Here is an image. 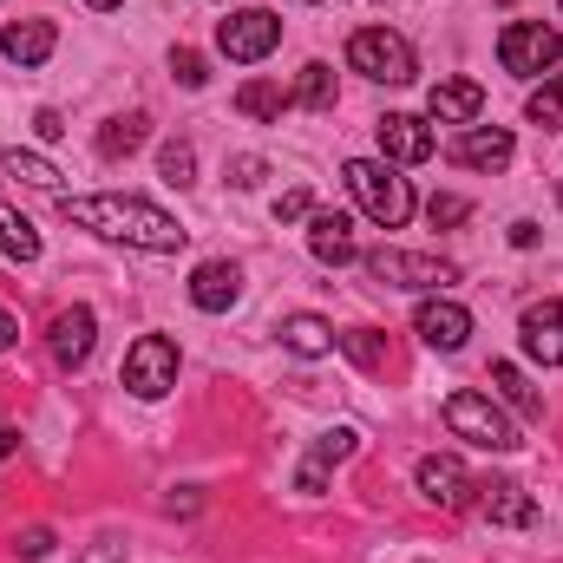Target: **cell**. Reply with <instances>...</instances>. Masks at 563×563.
Wrapping results in <instances>:
<instances>
[{
    "instance_id": "31",
    "label": "cell",
    "mask_w": 563,
    "mask_h": 563,
    "mask_svg": "<svg viewBox=\"0 0 563 563\" xmlns=\"http://www.w3.org/2000/svg\"><path fill=\"white\" fill-rule=\"evenodd\" d=\"M170 73H177V86H190V92H197V86L210 79V66H203V53H190V46H177V53H170Z\"/></svg>"
},
{
    "instance_id": "14",
    "label": "cell",
    "mask_w": 563,
    "mask_h": 563,
    "mask_svg": "<svg viewBox=\"0 0 563 563\" xmlns=\"http://www.w3.org/2000/svg\"><path fill=\"white\" fill-rule=\"evenodd\" d=\"M511 157H518V139L505 125H465L452 139V164H465V170H505Z\"/></svg>"
},
{
    "instance_id": "25",
    "label": "cell",
    "mask_w": 563,
    "mask_h": 563,
    "mask_svg": "<svg viewBox=\"0 0 563 563\" xmlns=\"http://www.w3.org/2000/svg\"><path fill=\"white\" fill-rule=\"evenodd\" d=\"M0 164H7V177H20V184H33V190H59V164H46L40 151H0Z\"/></svg>"
},
{
    "instance_id": "18",
    "label": "cell",
    "mask_w": 563,
    "mask_h": 563,
    "mask_svg": "<svg viewBox=\"0 0 563 563\" xmlns=\"http://www.w3.org/2000/svg\"><path fill=\"white\" fill-rule=\"evenodd\" d=\"M426 112H432L439 125H478L485 86H472V79H439V86L426 92Z\"/></svg>"
},
{
    "instance_id": "40",
    "label": "cell",
    "mask_w": 563,
    "mask_h": 563,
    "mask_svg": "<svg viewBox=\"0 0 563 563\" xmlns=\"http://www.w3.org/2000/svg\"><path fill=\"white\" fill-rule=\"evenodd\" d=\"M558 210H563V184H558Z\"/></svg>"
},
{
    "instance_id": "9",
    "label": "cell",
    "mask_w": 563,
    "mask_h": 563,
    "mask_svg": "<svg viewBox=\"0 0 563 563\" xmlns=\"http://www.w3.org/2000/svg\"><path fill=\"white\" fill-rule=\"evenodd\" d=\"M367 276L387 282V288H445V282H459V269L439 256H413V250H374Z\"/></svg>"
},
{
    "instance_id": "11",
    "label": "cell",
    "mask_w": 563,
    "mask_h": 563,
    "mask_svg": "<svg viewBox=\"0 0 563 563\" xmlns=\"http://www.w3.org/2000/svg\"><path fill=\"white\" fill-rule=\"evenodd\" d=\"M413 328H420V341L432 354H459L472 341V308H459L445 295H426L420 308H413Z\"/></svg>"
},
{
    "instance_id": "17",
    "label": "cell",
    "mask_w": 563,
    "mask_h": 563,
    "mask_svg": "<svg viewBox=\"0 0 563 563\" xmlns=\"http://www.w3.org/2000/svg\"><path fill=\"white\" fill-rule=\"evenodd\" d=\"M190 301H197L203 314L236 308V301H243V269H236V263H197V269H190Z\"/></svg>"
},
{
    "instance_id": "34",
    "label": "cell",
    "mask_w": 563,
    "mask_h": 563,
    "mask_svg": "<svg viewBox=\"0 0 563 563\" xmlns=\"http://www.w3.org/2000/svg\"><path fill=\"white\" fill-rule=\"evenodd\" d=\"M13 551H20L26 563H40L46 551H53V531H46V525H33V531H20V544H13Z\"/></svg>"
},
{
    "instance_id": "33",
    "label": "cell",
    "mask_w": 563,
    "mask_h": 563,
    "mask_svg": "<svg viewBox=\"0 0 563 563\" xmlns=\"http://www.w3.org/2000/svg\"><path fill=\"white\" fill-rule=\"evenodd\" d=\"M426 217H432V230H445V223H465V217H472V203H465V197H432V203H426Z\"/></svg>"
},
{
    "instance_id": "28",
    "label": "cell",
    "mask_w": 563,
    "mask_h": 563,
    "mask_svg": "<svg viewBox=\"0 0 563 563\" xmlns=\"http://www.w3.org/2000/svg\"><path fill=\"white\" fill-rule=\"evenodd\" d=\"M157 177L170 184V190H184V184H197V151L184 139H170L164 151H157Z\"/></svg>"
},
{
    "instance_id": "13",
    "label": "cell",
    "mask_w": 563,
    "mask_h": 563,
    "mask_svg": "<svg viewBox=\"0 0 563 563\" xmlns=\"http://www.w3.org/2000/svg\"><path fill=\"white\" fill-rule=\"evenodd\" d=\"M308 256H314L321 269H347V263L361 256L354 217H347V210H314V217H308Z\"/></svg>"
},
{
    "instance_id": "20",
    "label": "cell",
    "mask_w": 563,
    "mask_h": 563,
    "mask_svg": "<svg viewBox=\"0 0 563 563\" xmlns=\"http://www.w3.org/2000/svg\"><path fill=\"white\" fill-rule=\"evenodd\" d=\"M478 492H485V498H478V505H485V518H492V525H505V531H525V525L538 518L531 492H525V485H511V478H498V485H478Z\"/></svg>"
},
{
    "instance_id": "22",
    "label": "cell",
    "mask_w": 563,
    "mask_h": 563,
    "mask_svg": "<svg viewBox=\"0 0 563 563\" xmlns=\"http://www.w3.org/2000/svg\"><path fill=\"white\" fill-rule=\"evenodd\" d=\"M288 106H295V92H282L276 79H243V92H236V112H243V119H256V125L282 119Z\"/></svg>"
},
{
    "instance_id": "6",
    "label": "cell",
    "mask_w": 563,
    "mask_h": 563,
    "mask_svg": "<svg viewBox=\"0 0 563 563\" xmlns=\"http://www.w3.org/2000/svg\"><path fill=\"white\" fill-rule=\"evenodd\" d=\"M217 46H223V59H236V66L269 59V53L282 46V13H269V7H243V13H230V20L217 26Z\"/></svg>"
},
{
    "instance_id": "35",
    "label": "cell",
    "mask_w": 563,
    "mask_h": 563,
    "mask_svg": "<svg viewBox=\"0 0 563 563\" xmlns=\"http://www.w3.org/2000/svg\"><path fill=\"white\" fill-rule=\"evenodd\" d=\"M263 184V157H236V190H256Z\"/></svg>"
},
{
    "instance_id": "41",
    "label": "cell",
    "mask_w": 563,
    "mask_h": 563,
    "mask_svg": "<svg viewBox=\"0 0 563 563\" xmlns=\"http://www.w3.org/2000/svg\"><path fill=\"white\" fill-rule=\"evenodd\" d=\"M498 7H511V0H498Z\"/></svg>"
},
{
    "instance_id": "38",
    "label": "cell",
    "mask_w": 563,
    "mask_h": 563,
    "mask_svg": "<svg viewBox=\"0 0 563 563\" xmlns=\"http://www.w3.org/2000/svg\"><path fill=\"white\" fill-rule=\"evenodd\" d=\"M13 445H20V432H13V426H0V459H7Z\"/></svg>"
},
{
    "instance_id": "24",
    "label": "cell",
    "mask_w": 563,
    "mask_h": 563,
    "mask_svg": "<svg viewBox=\"0 0 563 563\" xmlns=\"http://www.w3.org/2000/svg\"><path fill=\"white\" fill-rule=\"evenodd\" d=\"M0 256H13V263H40V230H33L13 203H0Z\"/></svg>"
},
{
    "instance_id": "7",
    "label": "cell",
    "mask_w": 563,
    "mask_h": 563,
    "mask_svg": "<svg viewBox=\"0 0 563 563\" xmlns=\"http://www.w3.org/2000/svg\"><path fill=\"white\" fill-rule=\"evenodd\" d=\"M125 387H132L139 400H164V394L177 387V341L139 334V341L125 347Z\"/></svg>"
},
{
    "instance_id": "8",
    "label": "cell",
    "mask_w": 563,
    "mask_h": 563,
    "mask_svg": "<svg viewBox=\"0 0 563 563\" xmlns=\"http://www.w3.org/2000/svg\"><path fill=\"white\" fill-rule=\"evenodd\" d=\"M413 485H420L426 505H439V511H465V505L478 498V478H472L452 452H426L420 472H413Z\"/></svg>"
},
{
    "instance_id": "1",
    "label": "cell",
    "mask_w": 563,
    "mask_h": 563,
    "mask_svg": "<svg viewBox=\"0 0 563 563\" xmlns=\"http://www.w3.org/2000/svg\"><path fill=\"white\" fill-rule=\"evenodd\" d=\"M59 217L79 223V230H99L112 243H132V250H151V256H177L190 243V230L177 217H164L157 203L144 197H119V190H99V197H59Z\"/></svg>"
},
{
    "instance_id": "21",
    "label": "cell",
    "mask_w": 563,
    "mask_h": 563,
    "mask_svg": "<svg viewBox=\"0 0 563 563\" xmlns=\"http://www.w3.org/2000/svg\"><path fill=\"white\" fill-rule=\"evenodd\" d=\"M282 347L301 354V361H321V354H334V328L321 314H288L282 321Z\"/></svg>"
},
{
    "instance_id": "30",
    "label": "cell",
    "mask_w": 563,
    "mask_h": 563,
    "mask_svg": "<svg viewBox=\"0 0 563 563\" xmlns=\"http://www.w3.org/2000/svg\"><path fill=\"white\" fill-rule=\"evenodd\" d=\"M334 347H347V354H354L361 367H380V361H387V347H380V341H374L367 328H354V334H334Z\"/></svg>"
},
{
    "instance_id": "32",
    "label": "cell",
    "mask_w": 563,
    "mask_h": 563,
    "mask_svg": "<svg viewBox=\"0 0 563 563\" xmlns=\"http://www.w3.org/2000/svg\"><path fill=\"white\" fill-rule=\"evenodd\" d=\"M301 217H314V197L295 184V190H282L276 197V223H301Z\"/></svg>"
},
{
    "instance_id": "27",
    "label": "cell",
    "mask_w": 563,
    "mask_h": 563,
    "mask_svg": "<svg viewBox=\"0 0 563 563\" xmlns=\"http://www.w3.org/2000/svg\"><path fill=\"white\" fill-rule=\"evenodd\" d=\"M295 106H308V112H328V106H334V66L308 59V66H301V79H295Z\"/></svg>"
},
{
    "instance_id": "16",
    "label": "cell",
    "mask_w": 563,
    "mask_h": 563,
    "mask_svg": "<svg viewBox=\"0 0 563 563\" xmlns=\"http://www.w3.org/2000/svg\"><path fill=\"white\" fill-rule=\"evenodd\" d=\"M354 445H361V432L354 426H334V432H321L314 445H308V459H301V472H295V492H321L328 485V472L341 465V459H354Z\"/></svg>"
},
{
    "instance_id": "37",
    "label": "cell",
    "mask_w": 563,
    "mask_h": 563,
    "mask_svg": "<svg viewBox=\"0 0 563 563\" xmlns=\"http://www.w3.org/2000/svg\"><path fill=\"white\" fill-rule=\"evenodd\" d=\"M13 341H20V321H13V314H7V308H0V354H7V347H13Z\"/></svg>"
},
{
    "instance_id": "36",
    "label": "cell",
    "mask_w": 563,
    "mask_h": 563,
    "mask_svg": "<svg viewBox=\"0 0 563 563\" xmlns=\"http://www.w3.org/2000/svg\"><path fill=\"white\" fill-rule=\"evenodd\" d=\"M79 563H125V544H92Z\"/></svg>"
},
{
    "instance_id": "29",
    "label": "cell",
    "mask_w": 563,
    "mask_h": 563,
    "mask_svg": "<svg viewBox=\"0 0 563 563\" xmlns=\"http://www.w3.org/2000/svg\"><path fill=\"white\" fill-rule=\"evenodd\" d=\"M525 119H531V125H544V132H558V125H563V79H544V86L531 92Z\"/></svg>"
},
{
    "instance_id": "23",
    "label": "cell",
    "mask_w": 563,
    "mask_h": 563,
    "mask_svg": "<svg viewBox=\"0 0 563 563\" xmlns=\"http://www.w3.org/2000/svg\"><path fill=\"white\" fill-rule=\"evenodd\" d=\"M144 139H151V119H144V112L106 119V132H99V157H112V164H119V157H132Z\"/></svg>"
},
{
    "instance_id": "5",
    "label": "cell",
    "mask_w": 563,
    "mask_h": 563,
    "mask_svg": "<svg viewBox=\"0 0 563 563\" xmlns=\"http://www.w3.org/2000/svg\"><path fill=\"white\" fill-rule=\"evenodd\" d=\"M558 59H563V33L544 26V20H511V26L498 33V66L518 73V79H538V73H551Z\"/></svg>"
},
{
    "instance_id": "39",
    "label": "cell",
    "mask_w": 563,
    "mask_h": 563,
    "mask_svg": "<svg viewBox=\"0 0 563 563\" xmlns=\"http://www.w3.org/2000/svg\"><path fill=\"white\" fill-rule=\"evenodd\" d=\"M86 7H99V13H112V7H125V0H86Z\"/></svg>"
},
{
    "instance_id": "12",
    "label": "cell",
    "mask_w": 563,
    "mask_h": 563,
    "mask_svg": "<svg viewBox=\"0 0 563 563\" xmlns=\"http://www.w3.org/2000/svg\"><path fill=\"white\" fill-rule=\"evenodd\" d=\"M518 347L538 361V367H563V301H531L525 321H518Z\"/></svg>"
},
{
    "instance_id": "26",
    "label": "cell",
    "mask_w": 563,
    "mask_h": 563,
    "mask_svg": "<svg viewBox=\"0 0 563 563\" xmlns=\"http://www.w3.org/2000/svg\"><path fill=\"white\" fill-rule=\"evenodd\" d=\"M492 387L525 413V420H544V400H538V387H525V374L511 367V361H492Z\"/></svg>"
},
{
    "instance_id": "3",
    "label": "cell",
    "mask_w": 563,
    "mask_h": 563,
    "mask_svg": "<svg viewBox=\"0 0 563 563\" xmlns=\"http://www.w3.org/2000/svg\"><path fill=\"white\" fill-rule=\"evenodd\" d=\"M347 66H354L361 79H374V86H413V73H420L407 33H387V26H361V33L347 40Z\"/></svg>"
},
{
    "instance_id": "10",
    "label": "cell",
    "mask_w": 563,
    "mask_h": 563,
    "mask_svg": "<svg viewBox=\"0 0 563 563\" xmlns=\"http://www.w3.org/2000/svg\"><path fill=\"white\" fill-rule=\"evenodd\" d=\"M92 341H99V314L79 301V308H59L53 328H46V347H53V367H86L92 361Z\"/></svg>"
},
{
    "instance_id": "19",
    "label": "cell",
    "mask_w": 563,
    "mask_h": 563,
    "mask_svg": "<svg viewBox=\"0 0 563 563\" xmlns=\"http://www.w3.org/2000/svg\"><path fill=\"white\" fill-rule=\"evenodd\" d=\"M53 46H59L53 20H13V26L0 33V53H7L13 66H40V59H53Z\"/></svg>"
},
{
    "instance_id": "4",
    "label": "cell",
    "mask_w": 563,
    "mask_h": 563,
    "mask_svg": "<svg viewBox=\"0 0 563 563\" xmlns=\"http://www.w3.org/2000/svg\"><path fill=\"white\" fill-rule=\"evenodd\" d=\"M445 426H452L459 439H472L478 452H518V445H525V439H518V426L505 420V407H498V400H485V394H472V387L445 400Z\"/></svg>"
},
{
    "instance_id": "15",
    "label": "cell",
    "mask_w": 563,
    "mask_h": 563,
    "mask_svg": "<svg viewBox=\"0 0 563 563\" xmlns=\"http://www.w3.org/2000/svg\"><path fill=\"white\" fill-rule=\"evenodd\" d=\"M374 139H380V151H387V164H426L432 157V125L426 119H413V112H387L380 125H374Z\"/></svg>"
},
{
    "instance_id": "2",
    "label": "cell",
    "mask_w": 563,
    "mask_h": 563,
    "mask_svg": "<svg viewBox=\"0 0 563 563\" xmlns=\"http://www.w3.org/2000/svg\"><path fill=\"white\" fill-rule=\"evenodd\" d=\"M341 177H347V190H354V203L380 223V230H400L407 217H413V184L394 170V164H374V157H347L341 164Z\"/></svg>"
}]
</instances>
